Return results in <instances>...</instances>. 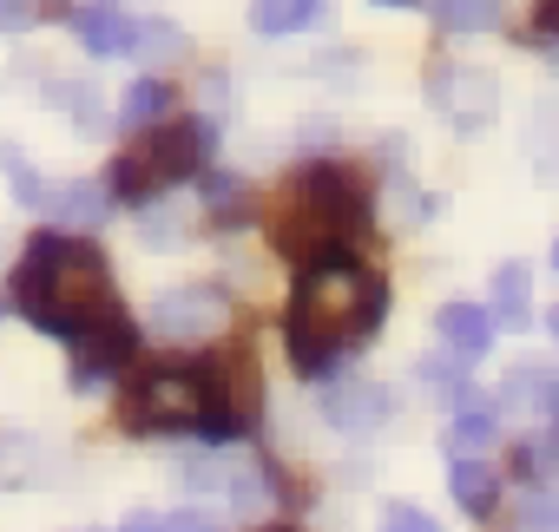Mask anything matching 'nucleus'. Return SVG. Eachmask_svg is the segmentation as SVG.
<instances>
[{
	"label": "nucleus",
	"mask_w": 559,
	"mask_h": 532,
	"mask_svg": "<svg viewBox=\"0 0 559 532\" xmlns=\"http://www.w3.org/2000/svg\"><path fill=\"white\" fill-rule=\"evenodd\" d=\"M520 532H559V493L552 486H533L520 499Z\"/></svg>",
	"instance_id": "nucleus-22"
},
{
	"label": "nucleus",
	"mask_w": 559,
	"mask_h": 532,
	"mask_svg": "<svg viewBox=\"0 0 559 532\" xmlns=\"http://www.w3.org/2000/svg\"><path fill=\"white\" fill-rule=\"evenodd\" d=\"M250 21H257V34H297V27H317L323 21V0H257L250 8Z\"/></svg>",
	"instance_id": "nucleus-18"
},
{
	"label": "nucleus",
	"mask_w": 559,
	"mask_h": 532,
	"mask_svg": "<svg viewBox=\"0 0 559 532\" xmlns=\"http://www.w3.org/2000/svg\"><path fill=\"white\" fill-rule=\"evenodd\" d=\"M382 532H441V525H435L421 506H389V512H382Z\"/></svg>",
	"instance_id": "nucleus-26"
},
{
	"label": "nucleus",
	"mask_w": 559,
	"mask_h": 532,
	"mask_svg": "<svg viewBox=\"0 0 559 532\" xmlns=\"http://www.w3.org/2000/svg\"><path fill=\"white\" fill-rule=\"evenodd\" d=\"M493 486H500V480H493V467H480V460H454V467H448V493H454L467 512H487V506H493Z\"/></svg>",
	"instance_id": "nucleus-19"
},
{
	"label": "nucleus",
	"mask_w": 559,
	"mask_h": 532,
	"mask_svg": "<svg viewBox=\"0 0 559 532\" xmlns=\"http://www.w3.org/2000/svg\"><path fill=\"white\" fill-rule=\"evenodd\" d=\"M539 27H546V34H559V0H539Z\"/></svg>",
	"instance_id": "nucleus-28"
},
{
	"label": "nucleus",
	"mask_w": 559,
	"mask_h": 532,
	"mask_svg": "<svg viewBox=\"0 0 559 532\" xmlns=\"http://www.w3.org/2000/svg\"><path fill=\"white\" fill-rule=\"evenodd\" d=\"M526 290H533L526 263H507V270L493 277V316H500L507 329H526Z\"/></svg>",
	"instance_id": "nucleus-20"
},
{
	"label": "nucleus",
	"mask_w": 559,
	"mask_h": 532,
	"mask_svg": "<svg viewBox=\"0 0 559 532\" xmlns=\"http://www.w3.org/2000/svg\"><path fill=\"white\" fill-rule=\"evenodd\" d=\"M552 263H559V243H552Z\"/></svg>",
	"instance_id": "nucleus-33"
},
{
	"label": "nucleus",
	"mask_w": 559,
	"mask_h": 532,
	"mask_svg": "<svg viewBox=\"0 0 559 532\" xmlns=\"http://www.w3.org/2000/svg\"><path fill=\"white\" fill-rule=\"evenodd\" d=\"M382 8H415V0H382Z\"/></svg>",
	"instance_id": "nucleus-31"
},
{
	"label": "nucleus",
	"mask_w": 559,
	"mask_h": 532,
	"mask_svg": "<svg viewBox=\"0 0 559 532\" xmlns=\"http://www.w3.org/2000/svg\"><path fill=\"white\" fill-rule=\"evenodd\" d=\"M428 106H435L448 125L480 132V125L493 119V106H500V80H493L487 66H435V73H428Z\"/></svg>",
	"instance_id": "nucleus-7"
},
{
	"label": "nucleus",
	"mask_w": 559,
	"mask_h": 532,
	"mask_svg": "<svg viewBox=\"0 0 559 532\" xmlns=\"http://www.w3.org/2000/svg\"><path fill=\"white\" fill-rule=\"evenodd\" d=\"M435 329H441V342L454 349V355H487V342H493V316L487 310H474V303H448L441 316H435Z\"/></svg>",
	"instance_id": "nucleus-14"
},
{
	"label": "nucleus",
	"mask_w": 559,
	"mask_h": 532,
	"mask_svg": "<svg viewBox=\"0 0 559 532\" xmlns=\"http://www.w3.org/2000/svg\"><path fill=\"white\" fill-rule=\"evenodd\" d=\"M382 310H389V283L376 270H362L349 256L310 263L297 297H290V323H284L290 362L304 375H323L343 349H356V342H369L382 329Z\"/></svg>",
	"instance_id": "nucleus-1"
},
{
	"label": "nucleus",
	"mask_w": 559,
	"mask_h": 532,
	"mask_svg": "<svg viewBox=\"0 0 559 532\" xmlns=\"http://www.w3.org/2000/svg\"><path fill=\"white\" fill-rule=\"evenodd\" d=\"M14 303L47 336H80V329H93L99 316L119 310L112 303V270H106L99 243L67 237V230H47V237L27 243L21 270H14Z\"/></svg>",
	"instance_id": "nucleus-2"
},
{
	"label": "nucleus",
	"mask_w": 559,
	"mask_h": 532,
	"mask_svg": "<svg viewBox=\"0 0 559 532\" xmlns=\"http://www.w3.org/2000/svg\"><path fill=\"white\" fill-rule=\"evenodd\" d=\"M185 53H191V40H185L171 21H139V27H132V60H139V66H178Z\"/></svg>",
	"instance_id": "nucleus-16"
},
{
	"label": "nucleus",
	"mask_w": 559,
	"mask_h": 532,
	"mask_svg": "<svg viewBox=\"0 0 559 532\" xmlns=\"http://www.w3.org/2000/svg\"><path fill=\"white\" fill-rule=\"evenodd\" d=\"M198 145H204V138H198L191 119H165V125L139 132V145L112 165V191H119L126 204H145V197L185 184V178L198 171Z\"/></svg>",
	"instance_id": "nucleus-4"
},
{
	"label": "nucleus",
	"mask_w": 559,
	"mask_h": 532,
	"mask_svg": "<svg viewBox=\"0 0 559 532\" xmlns=\"http://www.w3.org/2000/svg\"><path fill=\"white\" fill-rule=\"evenodd\" d=\"M165 112H171V86H165V80H132V86H126V99H119V119H126L132 132L165 125Z\"/></svg>",
	"instance_id": "nucleus-17"
},
{
	"label": "nucleus",
	"mask_w": 559,
	"mask_h": 532,
	"mask_svg": "<svg viewBox=\"0 0 559 532\" xmlns=\"http://www.w3.org/2000/svg\"><path fill=\"white\" fill-rule=\"evenodd\" d=\"M323 408H330V421H336V427L369 434V427H382V421H389V388H382V382H336Z\"/></svg>",
	"instance_id": "nucleus-10"
},
{
	"label": "nucleus",
	"mask_w": 559,
	"mask_h": 532,
	"mask_svg": "<svg viewBox=\"0 0 559 532\" xmlns=\"http://www.w3.org/2000/svg\"><path fill=\"white\" fill-rule=\"evenodd\" d=\"M257 532H297V525H257Z\"/></svg>",
	"instance_id": "nucleus-30"
},
{
	"label": "nucleus",
	"mask_w": 559,
	"mask_h": 532,
	"mask_svg": "<svg viewBox=\"0 0 559 532\" xmlns=\"http://www.w3.org/2000/svg\"><path fill=\"white\" fill-rule=\"evenodd\" d=\"M53 99H60V106H67L86 132L99 125V93H93V86H53Z\"/></svg>",
	"instance_id": "nucleus-25"
},
{
	"label": "nucleus",
	"mask_w": 559,
	"mask_h": 532,
	"mask_svg": "<svg viewBox=\"0 0 559 532\" xmlns=\"http://www.w3.org/2000/svg\"><path fill=\"white\" fill-rule=\"evenodd\" d=\"M0 165H8V178H14V197H21V204H47V184L34 178V165H27L14 145H0Z\"/></svg>",
	"instance_id": "nucleus-23"
},
{
	"label": "nucleus",
	"mask_w": 559,
	"mask_h": 532,
	"mask_svg": "<svg viewBox=\"0 0 559 532\" xmlns=\"http://www.w3.org/2000/svg\"><path fill=\"white\" fill-rule=\"evenodd\" d=\"M40 210H47L60 230H93V223L106 217V191L80 178V184H60V191H47V204H40Z\"/></svg>",
	"instance_id": "nucleus-15"
},
{
	"label": "nucleus",
	"mask_w": 559,
	"mask_h": 532,
	"mask_svg": "<svg viewBox=\"0 0 559 532\" xmlns=\"http://www.w3.org/2000/svg\"><path fill=\"white\" fill-rule=\"evenodd\" d=\"M224 297L217 290H171V297H158L152 303V336H165V342H204V336H217L224 329Z\"/></svg>",
	"instance_id": "nucleus-9"
},
{
	"label": "nucleus",
	"mask_w": 559,
	"mask_h": 532,
	"mask_svg": "<svg viewBox=\"0 0 559 532\" xmlns=\"http://www.w3.org/2000/svg\"><path fill=\"white\" fill-rule=\"evenodd\" d=\"M493 434H500V421H493V401H480L474 388L448 401V454L461 447V460H467V454H474V447H487Z\"/></svg>",
	"instance_id": "nucleus-13"
},
{
	"label": "nucleus",
	"mask_w": 559,
	"mask_h": 532,
	"mask_svg": "<svg viewBox=\"0 0 559 532\" xmlns=\"http://www.w3.org/2000/svg\"><path fill=\"white\" fill-rule=\"evenodd\" d=\"M126 532H165V525H158V519H132Z\"/></svg>",
	"instance_id": "nucleus-29"
},
{
	"label": "nucleus",
	"mask_w": 559,
	"mask_h": 532,
	"mask_svg": "<svg viewBox=\"0 0 559 532\" xmlns=\"http://www.w3.org/2000/svg\"><path fill=\"white\" fill-rule=\"evenodd\" d=\"M552 336H559V310H552Z\"/></svg>",
	"instance_id": "nucleus-32"
},
{
	"label": "nucleus",
	"mask_w": 559,
	"mask_h": 532,
	"mask_svg": "<svg viewBox=\"0 0 559 532\" xmlns=\"http://www.w3.org/2000/svg\"><path fill=\"white\" fill-rule=\"evenodd\" d=\"M198 382H204V421H198L204 440H237V434L257 427V414H263V375H257L250 349L211 355L198 368Z\"/></svg>",
	"instance_id": "nucleus-5"
},
{
	"label": "nucleus",
	"mask_w": 559,
	"mask_h": 532,
	"mask_svg": "<svg viewBox=\"0 0 559 532\" xmlns=\"http://www.w3.org/2000/svg\"><path fill=\"white\" fill-rule=\"evenodd\" d=\"M362 217H369V197H362L356 171L349 165H310V171H297L284 204H276L270 243L284 256L323 263V256H343V243L362 230Z\"/></svg>",
	"instance_id": "nucleus-3"
},
{
	"label": "nucleus",
	"mask_w": 559,
	"mask_h": 532,
	"mask_svg": "<svg viewBox=\"0 0 559 532\" xmlns=\"http://www.w3.org/2000/svg\"><path fill=\"white\" fill-rule=\"evenodd\" d=\"M67 21H73V34H80V47H86V53H132V14H126V8H112V0L73 8Z\"/></svg>",
	"instance_id": "nucleus-11"
},
{
	"label": "nucleus",
	"mask_w": 559,
	"mask_h": 532,
	"mask_svg": "<svg viewBox=\"0 0 559 532\" xmlns=\"http://www.w3.org/2000/svg\"><path fill=\"white\" fill-rule=\"evenodd\" d=\"M126 421L145 427V434H165V427H198L204 421V382L198 368H178V362H158L132 382L126 395Z\"/></svg>",
	"instance_id": "nucleus-6"
},
{
	"label": "nucleus",
	"mask_w": 559,
	"mask_h": 532,
	"mask_svg": "<svg viewBox=\"0 0 559 532\" xmlns=\"http://www.w3.org/2000/svg\"><path fill=\"white\" fill-rule=\"evenodd\" d=\"M34 21V8H27V0H0V27H8V34H21Z\"/></svg>",
	"instance_id": "nucleus-27"
},
{
	"label": "nucleus",
	"mask_w": 559,
	"mask_h": 532,
	"mask_svg": "<svg viewBox=\"0 0 559 532\" xmlns=\"http://www.w3.org/2000/svg\"><path fill=\"white\" fill-rule=\"evenodd\" d=\"M132 349H139V329H132V316H126V310L99 316L93 329H80V336H73V382H80V388L106 382L112 368H126V362H132Z\"/></svg>",
	"instance_id": "nucleus-8"
},
{
	"label": "nucleus",
	"mask_w": 559,
	"mask_h": 532,
	"mask_svg": "<svg viewBox=\"0 0 559 532\" xmlns=\"http://www.w3.org/2000/svg\"><path fill=\"white\" fill-rule=\"evenodd\" d=\"M520 467H526L533 480H546V473H559V434H533V440L520 447Z\"/></svg>",
	"instance_id": "nucleus-24"
},
{
	"label": "nucleus",
	"mask_w": 559,
	"mask_h": 532,
	"mask_svg": "<svg viewBox=\"0 0 559 532\" xmlns=\"http://www.w3.org/2000/svg\"><path fill=\"white\" fill-rule=\"evenodd\" d=\"M507 414H533V421H559V375L552 368H513L500 388Z\"/></svg>",
	"instance_id": "nucleus-12"
},
{
	"label": "nucleus",
	"mask_w": 559,
	"mask_h": 532,
	"mask_svg": "<svg viewBox=\"0 0 559 532\" xmlns=\"http://www.w3.org/2000/svg\"><path fill=\"white\" fill-rule=\"evenodd\" d=\"M435 21L454 34H487L500 21V0H435Z\"/></svg>",
	"instance_id": "nucleus-21"
}]
</instances>
